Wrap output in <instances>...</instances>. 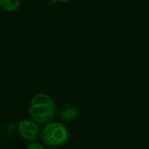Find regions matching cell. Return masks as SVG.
Segmentation results:
<instances>
[{"label":"cell","mask_w":149,"mask_h":149,"mask_svg":"<svg viewBox=\"0 0 149 149\" xmlns=\"http://www.w3.org/2000/svg\"><path fill=\"white\" fill-rule=\"evenodd\" d=\"M28 110L32 120L38 124H48L53 120L56 106L48 94L38 93L31 99Z\"/></svg>","instance_id":"1"},{"label":"cell","mask_w":149,"mask_h":149,"mask_svg":"<svg viewBox=\"0 0 149 149\" xmlns=\"http://www.w3.org/2000/svg\"><path fill=\"white\" fill-rule=\"evenodd\" d=\"M78 115L77 110L72 107H68L61 112V118L65 120H72Z\"/></svg>","instance_id":"5"},{"label":"cell","mask_w":149,"mask_h":149,"mask_svg":"<svg viewBox=\"0 0 149 149\" xmlns=\"http://www.w3.org/2000/svg\"><path fill=\"white\" fill-rule=\"evenodd\" d=\"M20 0H0V7L8 12H12L19 8Z\"/></svg>","instance_id":"4"},{"label":"cell","mask_w":149,"mask_h":149,"mask_svg":"<svg viewBox=\"0 0 149 149\" xmlns=\"http://www.w3.org/2000/svg\"><path fill=\"white\" fill-rule=\"evenodd\" d=\"M69 138L67 128L61 123H48L41 132V140L48 147H58L65 144Z\"/></svg>","instance_id":"2"},{"label":"cell","mask_w":149,"mask_h":149,"mask_svg":"<svg viewBox=\"0 0 149 149\" xmlns=\"http://www.w3.org/2000/svg\"><path fill=\"white\" fill-rule=\"evenodd\" d=\"M54 2H58V3H65V2H68L70 0H53Z\"/></svg>","instance_id":"7"},{"label":"cell","mask_w":149,"mask_h":149,"mask_svg":"<svg viewBox=\"0 0 149 149\" xmlns=\"http://www.w3.org/2000/svg\"><path fill=\"white\" fill-rule=\"evenodd\" d=\"M20 136L29 141H35L40 134V129L37 122L30 120H22L17 124Z\"/></svg>","instance_id":"3"},{"label":"cell","mask_w":149,"mask_h":149,"mask_svg":"<svg viewBox=\"0 0 149 149\" xmlns=\"http://www.w3.org/2000/svg\"><path fill=\"white\" fill-rule=\"evenodd\" d=\"M26 149H46L44 144H41V143H38V142H34V143H31L30 144Z\"/></svg>","instance_id":"6"}]
</instances>
